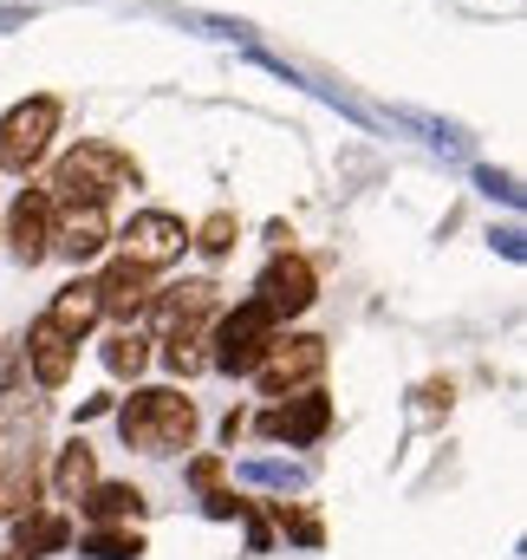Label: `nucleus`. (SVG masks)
I'll return each instance as SVG.
<instances>
[{
	"label": "nucleus",
	"instance_id": "1",
	"mask_svg": "<svg viewBox=\"0 0 527 560\" xmlns=\"http://www.w3.org/2000/svg\"><path fill=\"white\" fill-rule=\"evenodd\" d=\"M118 189H137V163L125 150H112V143H79V150H66V156L52 163V183H46L52 209H66V202L105 209Z\"/></svg>",
	"mask_w": 527,
	"mask_h": 560
},
{
	"label": "nucleus",
	"instance_id": "2",
	"mask_svg": "<svg viewBox=\"0 0 527 560\" xmlns=\"http://www.w3.org/2000/svg\"><path fill=\"white\" fill-rule=\"evenodd\" d=\"M118 430H125L131 450L176 456V450H189V436H196V405H189L183 392H131V398L118 405Z\"/></svg>",
	"mask_w": 527,
	"mask_h": 560
},
{
	"label": "nucleus",
	"instance_id": "3",
	"mask_svg": "<svg viewBox=\"0 0 527 560\" xmlns=\"http://www.w3.org/2000/svg\"><path fill=\"white\" fill-rule=\"evenodd\" d=\"M267 346H273V319H267L255 300H242V306L215 326V352H209V365L229 372V378H255V365L267 359Z\"/></svg>",
	"mask_w": 527,
	"mask_h": 560
},
{
	"label": "nucleus",
	"instance_id": "4",
	"mask_svg": "<svg viewBox=\"0 0 527 560\" xmlns=\"http://www.w3.org/2000/svg\"><path fill=\"white\" fill-rule=\"evenodd\" d=\"M319 372H326V339H313V332H293V339L273 332L267 359L255 365V378H261L267 398H293V392H306Z\"/></svg>",
	"mask_w": 527,
	"mask_h": 560
},
{
	"label": "nucleus",
	"instance_id": "5",
	"mask_svg": "<svg viewBox=\"0 0 527 560\" xmlns=\"http://www.w3.org/2000/svg\"><path fill=\"white\" fill-rule=\"evenodd\" d=\"M59 131V98H26L0 118V170H33L46 156V143Z\"/></svg>",
	"mask_w": 527,
	"mask_h": 560
},
{
	"label": "nucleus",
	"instance_id": "6",
	"mask_svg": "<svg viewBox=\"0 0 527 560\" xmlns=\"http://www.w3.org/2000/svg\"><path fill=\"white\" fill-rule=\"evenodd\" d=\"M125 255L118 261H131V268H143V275H156V268H169L183 248H189V229L176 222V215H163V209H143V215H131L125 222Z\"/></svg>",
	"mask_w": 527,
	"mask_h": 560
},
{
	"label": "nucleus",
	"instance_id": "7",
	"mask_svg": "<svg viewBox=\"0 0 527 560\" xmlns=\"http://www.w3.org/2000/svg\"><path fill=\"white\" fill-rule=\"evenodd\" d=\"M313 300H319V280H313V268H306L300 255H273V261H267L261 287H255V306H261L273 326H280V319H300Z\"/></svg>",
	"mask_w": 527,
	"mask_h": 560
},
{
	"label": "nucleus",
	"instance_id": "8",
	"mask_svg": "<svg viewBox=\"0 0 527 560\" xmlns=\"http://www.w3.org/2000/svg\"><path fill=\"white\" fill-rule=\"evenodd\" d=\"M7 235H13V255L33 268V261H46L52 255V196L46 189H20V202H13V215H7Z\"/></svg>",
	"mask_w": 527,
	"mask_h": 560
},
{
	"label": "nucleus",
	"instance_id": "9",
	"mask_svg": "<svg viewBox=\"0 0 527 560\" xmlns=\"http://www.w3.org/2000/svg\"><path fill=\"white\" fill-rule=\"evenodd\" d=\"M156 319H163V339L176 332H202L209 313H215V280H183V287H156Z\"/></svg>",
	"mask_w": 527,
	"mask_h": 560
},
{
	"label": "nucleus",
	"instance_id": "10",
	"mask_svg": "<svg viewBox=\"0 0 527 560\" xmlns=\"http://www.w3.org/2000/svg\"><path fill=\"white\" fill-rule=\"evenodd\" d=\"M326 423H332V405L306 385V392H293L286 405H273L261 418V436L273 443H313V436H326Z\"/></svg>",
	"mask_w": 527,
	"mask_h": 560
},
{
	"label": "nucleus",
	"instance_id": "11",
	"mask_svg": "<svg viewBox=\"0 0 527 560\" xmlns=\"http://www.w3.org/2000/svg\"><path fill=\"white\" fill-rule=\"evenodd\" d=\"M105 242H112V222H105V209H79V202L52 209V248H59L66 261H92Z\"/></svg>",
	"mask_w": 527,
	"mask_h": 560
},
{
	"label": "nucleus",
	"instance_id": "12",
	"mask_svg": "<svg viewBox=\"0 0 527 560\" xmlns=\"http://www.w3.org/2000/svg\"><path fill=\"white\" fill-rule=\"evenodd\" d=\"M92 287H98V313H112V319H125V326H131L137 313H150V300H156L150 275H143V268H131V261H112V268L92 280Z\"/></svg>",
	"mask_w": 527,
	"mask_h": 560
},
{
	"label": "nucleus",
	"instance_id": "13",
	"mask_svg": "<svg viewBox=\"0 0 527 560\" xmlns=\"http://www.w3.org/2000/svg\"><path fill=\"white\" fill-rule=\"evenodd\" d=\"M72 359H79V339L72 332H59L52 319H33L26 326V365H33L39 385H66L72 378Z\"/></svg>",
	"mask_w": 527,
	"mask_h": 560
},
{
	"label": "nucleus",
	"instance_id": "14",
	"mask_svg": "<svg viewBox=\"0 0 527 560\" xmlns=\"http://www.w3.org/2000/svg\"><path fill=\"white\" fill-rule=\"evenodd\" d=\"M85 515H92L98 528H125L131 515H143V489H131V482H92Z\"/></svg>",
	"mask_w": 527,
	"mask_h": 560
},
{
	"label": "nucleus",
	"instance_id": "15",
	"mask_svg": "<svg viewBox=\"0 0 527 560\" xmlns=\"http://www.w3.org/2000/svg\"><path fill=\"white\" fill-rule=\"evenodd\" d=\"M46 319H52L59 332H72V339H79V332H85V326L98 319V287H92V280H72V287H59V293H52V313H46Z\"/></svg>",
	"mask_w": 527,
	"mask_h": 560
},
{
	"label": "nucleus",
	"instance_id": "16",
	"mask_svg": "<svg viewBox=\"0 0 527 560\" xmlns=\"http://www.w3.org/2000/svg\"><path fill=\"white\" fill-rule=\"evenodd\" d=\"M72 541V528L59 522V515H20V535H13V560H33V555H59Z\"/></svg>",
	"mask_w": 527,
	"mask_h": 560
},
{
	"label": "nucleus",
	"instance_id": "17",
	"mask_svg": "<svg viewBox=\"0 0 527 560\" xmlns=\"http://www.w3.org/2000/svg\"><path fill=\"white\" fill-rule=\"evenodd\" d=\"M92 482H98V463H92V450H85V443H72V450L59 456V495H66V502H85V495H92Z\"/></svg>",
	"mask_w": 527,
	"mask_h": 560
},
{
	"label": "nucleus",
	"instance_id": "18",
	"mask_svg": "<svg viewBox=\"0 0 527 560\" xmlns=\"http://www.w3.org/2000/svg\"><path fill=\"white\" fill-rule=\"evenodd\" d=\"M105 365H112L118 378H137V372L150 365V339L131 332V326H125V332H112V339H105Z\"/></svg>",
	"mask_w": 527,
	"mask_h": 560
},
{
	"label": "nucleus",
	"instance_id": "19",
	"mask_svg": "<svg viewBox=\"0 0 527 560\" xmlns=\"http://www.w3.org/2000/svg\"><path fill=\"white\" fill-rule=\"evenodd\" d=\"M85 555L92 560H137L143 555V535H131V528H92L85 535Z\"/></svg>",
	"mask_w": 527,
	"mask_h": 560
},
{
	"label": "nucleus",
	"instance_id": "20",
	"mask_svg": "<svg viewBox=\"0 0 527 560\" xmlns=\"http://www.w3.org/2000/svg\"><path fill=\"white\" fill-rule=\"evenodd\" d=\"M26 502H33V469L26 463H0V522L26 515Z\"/></svg>",
	"mask_w": 527,
	"mask_h": 560
},
{
	"label": "nucleus",
	"instance_id": "21",
	"mask_svg": "<svg viewBox=\"0 0 527 560\" xmlns=\"http://www.w3.org/2000/svg\"><path fill=\"white\" fill-rule=\"evenodd\" d=\"M242 482H261V489H300L306 482V469L300 463H242Z\"/></svg>",
	"mask_w": 527,
	"mask_h": 560
},
{
	"label": "nucleus",
	"instance_id": "22",
	"mask_svg": "<svg viewBox=\"0 0 527 560\" xmlns=\"http://www.w3.org/2000/svg\"><path fill=\"white\" fill-rule=\"evenodd\" d=\"M189 248H202V255H229V248H235V215H229V209H215V215L189 235Z\"/></svg>",
	"mask_w": 527,
	"mask_h": 560
},
{
	"label": "nucleus",
	"instance_id": "23",
	"mask_svg": "<svg viewBox=\"0 0 527 560\" xmlns=\"http://www.w3.org/2000/svg\"><path fill=\"white\" fill-rule=\"evenodd\" d=\"M163 359H169V372H202L209 365V352H202V332H176V339H163Z\"/></svg>",
	"mask_w": 527,
	"mask_h": 560
},
{
	"label": "nucleus",
	"instance_id": "24",
	"mask_svg": "<svg viewBox=\"0 0 527 560\" xmlns=\"http://www.w3.org/2000/svg\"><path fill=\"white\" fill-rule=\"evenodd\" d=\"M476 183H482V189H489V196H502V202H508V209H522V183H515V176H508V170H489V163H482V170H476Z\"/></svg>",
	"mask_w": 527,
	"mask_h": 560
},
{
	"label": "nucleus",
	"instance_id": "25",
	"mask_svg": "<svg viewBox=\"0 0 527 560\" xmlns=\"http://www.w3.org/2000/svg\"><path fill=\"white\" fill-rule=\"evenodd\" d=\"M202 515H209V522H242L248 502H235L229 489H209V495H202Z\"/></svg>",
	"mask_w": 527,
	"mask_h": 560
},
{
	"label": "nucleus",
	"instance_id": "26",
	"mask_svg": "<svg viewBox=\"0 0 527 560\" xmlns=\"http://www.w3.org/2000/svg\"><path fill=\"white\" fill-rule=\"evenodd\" d=\"M189 482H196V489L209 495V489L222 482V463H215V456H196V463H189Z\"/></svg>",
	"mask_w": 527,
	"mask_h": 560
},
{
	"label": "nucleus",
	"instance_id": "27",
	"mask_svg": "<svg viewBox=\"0 0 527 560\" xmlns=\"http://www.w3.org/2000/svg\"><path fill=\"white\" fill-rule=\"evenodd\" d=\"M280 528H286L293 541H319V522H313V515H286V502H280Z\"/></svg>",
	"mask_w": 527,
	"mask_h": 560
},
{
	"label": "nucleus",
	"instance_id": "28",
	"mask_svg": "<svg viewBox=\"0 0 527 560\" xmlns=\"http://www.w3.org/2000/svg\"><path fill=\"white\" fill-rule=\"evenodd\" d=\"M495 248H502L508 261H522V229H502V235H495Z\"/></svg>",
	"mask_w": 527,
	"mask_h": 560
},
{
	"label": "nucleus",
	"instance_id": "29",
	"mask_svg": "<svg viewBox=\"0 0 527 560\" xmlns=\"http://www.w3.org/2000/svg\"><path fill=\"white\" fill-rule=\"evenodd\" d=\"M26 20V7H0V26H20Z\"/></svg>",
	"mask_w": 527,
	"mask_h": 560
},
{
	"label": "nucleus",
	"instance_id": "30",
	"mask_svg": "<svg viewBox=\"0 0 527 560\" xmlns=\"http://www.w3.org/2000/svg\"><path fill=\"white\" fill-rule=\"evenodd\" d=\"M0 560H13V555H0Z\"/></svg>",
	"mask_w": 527,
	"mask_h": 560
}]
</instances>
